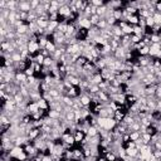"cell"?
Here are the masks:
<instances>
[{"label":"cell","mask_w":161,"mask_h":161,"mask_svg":"<svg viewBox=\"0 0 161 161\" xmlns=\"http://www.w3.org/2000/svg\"><path fill=\"white\" fill-rule=\"evenodd\" d=\"M28 50H29V53L32 55H37L40 52L39 43H37V42H29L28 43Z\"/></svg>","instance_id":"6da1fadb"},{"label":"cell","mask_w":161,"mask_h":161,"mask_svg":"<svg viewBox=\"0 0 161 161\" xmlns=\"http://www.w3.org/2000/svg\"><path fill=\"white\" fill-rule=\"evenodd\" d=\"M18 10L24 12V13H30L32 12L30 1H18Z\"/></svg>","instance_id":"7a4b0ae2"},{"label":"cell","mask_w":161,"mask_h":161,"mask_svg":"<svg viewBox=\"0 0 161 161\" xmlns=\"http://www.w3.org/2000/svg\"><path fill=\"white\" fill-rule=\"evenodd\" d=\"M161 50V43H154L150 45V53L149 55L151 57V58H155L156 54L159 53V52Z\"/></svg>","instance_id":"3957f363"},{"label":"cell","mask_w":161,"mask_h":161,"mask_svg":"<svg viewBox=\"0 0 161 161\" xmlns=\"http://www.w3.org/2000/svg\"><path fill=\"white\" fill-rule=\"evenodd\" d=\"M39 110H40V108L38 107L37 102H32V103H29V106L27 107V110H25V115H34V113L39 112Z\"/></svg>","instance_id":"277c9868"},{"label":"cell","mask_w":161,"mask_h":161,"mask_svg":"<svg viewBox=\"0 0 161 161\" xmlns=\"http://www.w3.org/2000/svg\"><path fill=\"white\" fill-rule=\"evenodd\" d=\"M79 101H80V103H82L83 107H89V105H91V102H92V99H91V97H89L88 94L82 93V94H80V97H79Z\"/></svg>","instance_id":"5b68a950"},{"label":"cell","mask_w":161,"mask_h":161,"mask_svg":"<svg viewBox=\"0 0 161 161\" xmlns=\"http://www.w3.org/2000/svg\"><path fill=\"white\" fill-rule=\"evenodd\" d=\"M73 136H74V141H75V142H77V144H80V142H82V141H83L84 137H86V135H84V134H83V132L80 131V130H78V131L75 132V134H74Z\"/></svg>","instance_id":"8992f818"},{"label":"cell","mask_w":161,"mask_h":161,"mask_svg":"<svg viewBox=\"0 0 161 161\" xmlns=\"http://www.w3.org/2000/svg\"><path fill=\"white\" fill-rule=\"evenodd\" d=\"M15 79L18 80L19 83H25L27 79H28V77H27V74H25L24 72H18V73L15 74Z\"/></svg>","instance_id":"52a82bcc"},{"label":"cell","mask_w":161,"mask_h":161,"mask_svg":"<svg viewBox=\"0 0 161 161\" xmlns=\"http://www.w3.org/2000/svg\"><path fill=\"white\" fill-rule=\"evenodd\" d=\"M48 24H49L48 20H45V19H42V18H38L37 25L39 27L40 29H47V28H48Z\"/></svg>","instance_id":"ba28073f"},{"label":"cell","mask_w":161,"mask_h":161,"mask_svg":"<svg viewBox=\"0 0 161 161\" xmlns=\"http://www.w3.org/2000/svg\"><path fill=\"white\" fill-rule=\"evenodd\" d=\"M98 135V127L96 126H89L88 127V131H87V136L88 137H94Z\"/></svg>","instance_id":"9c48e42d"},{"label":"cell","mask_w":161,"mask_h":161,"mask_svg":"<svg viewBox=\"0 0 161 161\" xmlns=\"http://www.w3.org/2000/svg\"><path fill=\"white\" fill-rule=\"evenodd\" d=\"M37 105H38V107L40 108V110H49V103L45 101V99H43V98H40L39 101L37 102Z\"/></svg>","instance_id":"30bf717a"},{"label":"cell","mask_w":161,"mask_h":161,"mask_svg":"<svg viewBox=\"0 0 161 161\" xmlns=\"http://www.w3.org/2000/svg\"><path fill=\"white\" fill-rule=\"evenodd\" d=\"M44 49H47V50H48L49 53H50V55H52V54H53L54 52L57 50V45L53 43V42H48V44H47V47H45Z\"/></svg>","instance_id":"8fae6325"},{"label":"cell","mask_w":161,"mask_h":161,"mask_svg":"<svg viewBox=\"0 0 161 161\" xmlns=\"http://www.w3.org/2000/svg\"><path fill=\"white\" fill-rule=\"evenodd\" d=\"M48 116L50 118H53V120H60V117H62L58 111H53V110H49L48 111Z\"/></svg>","instance_id":"7c38bea8"},{"label":"cell","mask_w":161,"mask_h":161,"mask_svg":"<svg viewBox=\"0 0 161 161\" xmlns=\"http://www.w3.org/2000/svg\"><path fill=\"white\" fill-rule=\"evenodd\" d=\"M122 32H124L125 35H132V34H134V27L129 24V25H126L125 28H122Z\"/></svg>","instance_id":"4fadbf2b"},{"label":"cell","mask_w":161,"mask_h":161,"mask_svg":"<svg viewBox=\"0 0 161 161\" xmlns=\"http://www.w3.org/2000/svg\"><path fill=\"white\" fill-rule=\"evenodd\" d=\"M89 20H91V23H92L93 27H96L98 23H99V20H101V17L97 15V14H94V15H92L91 18H89Z\"/></svg>","instance_id":"5bb4252c"},{"label":"cell","mask_w":161,"mask_h":161,"mask_svg":"<svg viewBox=\"0 0 161 161\" xmlns=\"http://www.w3.org/2000/svg\"><path fill=\"white\" fill-rule=\"evenodd\" d=\"M105 157H106L107 161H116L117 160V156L113 152H111V151H108V152L105 154Z\"/></svg>","instance_id":"9a60e30c"},{"label":"cell","mask_w":161,"mask_h":161,"mask_svg":"<svg viewBox=\"0 0 161 161\" xmlns=\"http://www.w3.org/2000/svg\"><path fill=\"white\" fill-rule=\"evenodd\" d=\"M129 136H130V140L131 141H137L141 137V134H140V132H137V131H134V132H131Z\"/></svg>","instance_id":"2e32d148"},{"label":"cell","mask_w":161,"mask_h":161,"mask_svg":"<svg viewBox=\"0 0 161 161\" xmlns=\"http://www.w3.org/2000/svg\"><path fill=\"white\" fill-rule=\"evenodd\" d=\"M139 53H140V55L141 57H146V55H149V53H150V47H144V48H141L140 50H139Z\"/></svg>","instance_id":"e0dca14e"},{"label":"cell","mask_w":161,"mask_h":161,"mask_svg":"<svg viewBox=\"0 0 161 161\" xmlns=\"http://www.w3.org/2000/svg\"><path fill=\"white\" fill-rule=\"evenodd\" d=\"M113 18H115L117 22L122 20V10H121V9H117V10H115V13H113Z\"/></svg>","instance_id":"ac0fdd59"},{"label":"cell","mask_w":161,"mask_h":161,"mask_svg":"<svg viewBox=\"0 0 161 161\" xmlns=\"http://www.w3.org/2000/svg\"><path fill=\"white\" fill-rule=\"evenodd\" d=\"M146 20V27L149 28H152L155 25V20H154V17H149L147 19H145Z\"/></svg>","instance_id":"d6986e66"},{"label":"cell","mask_w":161,"mask_h":161,"mask_svg":"<svg viewBox=\"0 0 161 161\" xmlns=\"http://www.w3.org/2000/svg\"><path fill=\"white\" fill-rule=\"evenodd\" d=\"M152 17H154L155 24H161V13H157V12H156Z\"/></svg>","instance_id":"ffe728a7"},{"label":"cell","mask_w":161,"mask_h":161,"mask_svg":"<svg viewBox=\"0 0 161 161\" xmlns=\"http://www.w3.org/2000/svg\"><path fill=\"white\" fill-rule=\"evenodd\" d=\"M151 43H161V38L159 37V34H152L151 35Z\"/></svg>","instance_id":"44dd1931"},{"label":"cell","mask_w":161,"mask_h":161,"mask_svg":"<svg viewBox=\"0 0 161 161\" xmlns=\"http://www.w3.org/2000/svg\"><path fill=\"white\" fill-rule=\"evenodd\" d=\"M140 42H141V38H140V37H137V35H135V34L131 35V43H132V44H139Z\"/></svg>","instance_id":"7402d4cb"},{"label":"cell","mask_w":161,"mask_h":161,"mask_svg":"<svg viewBox=\"0 0 161 161\" xmlns=\"http://www.w3.org/2000/svg\"><path fill=\"white\" fill-rule=\"evenodd\" d=\"M103 4H105V1H102V0H92V5L96 6V8L102 6Z\"/></svg>","instance_id":"603a6c76"},{"label":"cell","mask_w":161,"mask_h":161,"mask_svg":"<svg viewBox=\"0 0 161 161\" xmlns=\"http://www.w3.org/2000/svg\"><path fill=\"white\" fill-rule=\"evenodd\" d=\"M155 97L157 98V99H160L161 101V87L159 86L157 88H156V93H155Z\"/></svg>","instance_id":"cb8c5ba5"},{"label":"cell","mask_w":161,"mask_h":161,"mask_svg":"<svg viewBox=\"0 0 161 161\" xmlns=\"http://www.w3.org/2000/svg\"><path fill=\"white\" fill-rule=\"evenodd\" d=\"M154 156H155V157L156 159H159V160H161V150H155L154 151Z\"/></svg>","instance_id":"d4e9b609"},{"label":"cell","mask_w":161,"mask_h":161,"mask_svg":"<svg viewBox=\"0 0 161 161\" xmlns=\"http://www.w3.org/2000/svg\"><path fill=\"white\" fill-rule=\"evenodd\" d=\"M155 9H156V12H157V13H161V1H159L157 4H156Z\"/></svg>","instance_id":"484cf974"},{"label":"cell","mask_w":161,"mask_h":161,"mask_svg":"<svg viewBox=\"0 0 161 161\" xmlns=\"http://www.w3.org/2000/svg\"><path fill=\"white\" fill-rule=\"evenodd\" d=\"M97 161H107V160H106L105 156H99V157L97 159Z\"/></svg>","instance_id":"4316f807"},{"label":"cell","mask_w":161,"mask_h":161,"mask_svg":"<svg viewBox=\"0 0 161 161\" xmlns=\"http://www.w3.org/2000/svg\"><path fill=\"white\" fill-rule=\"evenodd\" d=\"M116 161H124V160H121V159H117Z\"/></svg>","instance_id":"83f0119b"},{"label":"cell","mask_w":161,"mask_h":161,"mask_svg":"<svg viewBox=\"0 0 161 161\" xmlns=\"http://www.w3.org/2000/svg\"><path fill=\"white\" fill-rule=\"evenodd\" d=\"M160 121H161V120H160Z\"/></svg>","instance_id":"f1b7e54d"}]
</instances>
